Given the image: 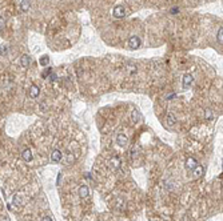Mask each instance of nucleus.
I'll return each instance as SVG.
<instances>
[{"instance_id":"f257e3e1","label":"nucleus","mask_w":223,"mask_h":221,"mask_svg":"<svg viewBox=\"0 0 223 221\" xmlns=\"http://www.w3.org/2000/svg\"><path fill=\"white\" fill-rule=\"evenodd\" d=\"M112 15H114V17L116 19H123L124 16H126V8H124L123 5H116L114 11H112Z\"/></svg>"},{"instance_id":"f03ea898","label":"nucleus","mask_w":223,"mask_h":221,"mask_svg":"<svg viewBox=\"0 0 223 221\" xmlns=\"http://www.w3.org/2000/svg\"><path fill=\"white\" fill-rule=\"evenodd\" d=\"M128 47L131 49H136L140 47V39L138 38V36H131L128 39Z\"/></svg>"},{"instance_id":"7ed1b4c3","label":"nucleus","mask_w":223,"mask_h":221,"mask_svg":"<svg viewBox=\"0 0 223 221\" xmlns=\"http://www.w3.org/2000/svg\"><path fill=\"white\" fill-rule=\"evenodd\" d=\"M63 159V153L59 149H54L52 153H51V161L52 163H59V161Z\"/></svg>"},{"instance_id":"20e7f679","label":"nucleus","mask_w":223,"mask_h":221,"mask_svg":"<svg viewBox=\"0 0 223 221\" xmlns=\"http://www.w3.org/2000/svg\"><path fill=\"white\" fill-rule=\"evenodd\" d=\"M196 165H198V161L194 159V157H188V159L186 160V169H187V171H194V169L196 168Z\"/></svg>"},{"instance_id":"39448f33","label":"nucleus","mask_w":223,"mask_h":221,"mask_svg":"<svg viewBox=\"0 0 223 221\" xmlns=\"http://www.w3.org/2000/svg\"><path fill=\"white\" fill-rule=\"evenodd\" d=\"M192 82H194L192 75H190V73L184 75V76H183V80H182V84H183V88H184V89H187V88L192 84Z\"/></svg>"},{"instance_id":"423d86ee","label":"nucleus","mask_w":223,"mask_h":221,"mask_svg":"<svg viewBox=\"0 0 223 221\" xmlns=\"http://www.w3.org/2000/svg\"><path fill=\"white\" fill-rule=\"evenodd\" d=\"M19 7H20V11H21V12H23V13H27L28 11H30V8H31L30 0H21L20 4H19Z\"/></svg>"},{"instance_id":"0eeeda50","label":"nucleus","mask_w":223,"mask_h":221,"mask_svg":"<svg viewBox=\"0 0 223 221\" xmlns=\"http://www.w3.org/2000/svg\"><path fill=\"white\" fill-rule=\"evenodd\" d=\"M116 143H118V145L124 147L128 143V139H127V136L124 133H118V136H116Z\"/></svg>"},{"instance_id":"6e6552de","label":"nucleus","mask_w":223,"mask_h":221,"mask_svg":"<svg viewBox=\"0 0 223 221\" xmlns=\"http://www.w3.org/2000/svg\"><path fill=\"white\" fill-rule=\"evenodd\" d=\"M119 167H120V159L118 156L112 157V159L110 160V168H111L112 171H116V169H119Z\"/></svg>"},{"instance_id":"1a4fd4ad","label":"nucleus","mask_w":223,"mask_h":221,"mask_svg":"<svg viewBox=\"0 0 223 221\" xmlns=\"http://www.w3.org/2000/svg\"><path fill=\"white\" fill-rule=\"evenodd\" d=\"M90 194V190H88V187L84 185V184H82V185L79 187V196L82 198H87Z\"/></svg>"},{"instance_id":"9d476101","label":"nucleus","mask_w":223,"mask_h":221,"mask_svg":"<svg viewBox=\"0 0 223 221\" xmlns=\"http://www.w3.org/2000/svg\"><path fill=\"white\" fill-rule=\"evenodd\" d=\"M39 93H40V88L38 85H31L30 91H28V95H30V97L31 99H36V97L39 96Z\"/></svg>"},{"instance_id":"9b49d317","label":"nucleus","mask_w":223,"mask_h":221,"mask_svg":"<svg viewBox=\"0 0 223 221\" xmlns=\"http://www.w3.org/2000/svg\"><path fill=\"white\" fill-rule=\"evenodd\" d=\"M21 157H23V160L25 161V163H30V161H32L34 156H32L31 149H24L23 152H21Z\"/></svg>"},{"instance_id":"f8f14e48","label":"nucleus","mask_w":223,"mask_h":221,"mask_svg":"<svg viewBox=\"0 0 223 221\" xmlns=\"http://www.w3.org/2000/svg\"><path fill=\"white\" fill-rule=\"evenodd\" d=\"M166 123H167V125H169V127H173V125L177 123V117L174 116V113H171V112L167 113V116H166Z\"/></svg>"},{"instance_id":"ddd939ff","label":"nucleus","mask_w":223,"mask_h":221,"mask_svg":"<svg viewBox=\"0 0 223 221\" xmlns=\"http://www.w3.org/2000/svg\"><path fill=\"white\" fill-rule=\"evenodd\" d=\"M30 63H31V57L28 56V55H23V56L20 57V64H21V67L27 68L28 65H30Z\"/></svg>"},{"instance_id":"4468645a","label":"nucleus","mask_w":223,"mask_h":221,"mask_svg":"<svg viewBox=\"0 0 223 221\" xmlns=\"http://www.w3.org/2000/svg\"><path fill=\"white\" fill-rule=\"evenodd\" d=\"M132 120L135 121V123H139V121H142V113L139 112L136 108L132 111Z\"/></svg>"},{"instance_id":"2eb2a0df","label":"nucleus","mask_w":223,"mask_h":221,"mask_svg":"<svg viewBox=\"0 0 223 221\" xmlns=\"http://www.w3.org/2000/svg\"><path fill=\"white\" fill-rule=\"evenodd\" d=\"M204 119H206L207 121H211L214 119V113H213V111H211L210 108H207L206 111H204Z\"/></svg>"},{"instance_id":"dca6fc26","label":"nucleus","mask_w":223,"mask_h":221,"mask_svg":"<svg viewBox=\"0 0 223 221\" xmlns=\"http://www.w3.org/2000/svg\"><path fill=\"white\" fill-rule=\"evenodd\" d=\"M204 173V168L203 167H199V165H196V168L194 169V175L196 176V177H200Z\"/></svg>"},{"instance_id":"f3484780","label":"nucleus","mask_w":223,"mask_h":221,"mask_svg":"<svg viewBox=\"0 0 223 221\" xmlns=\"http://www.w3.org/2000/svg\"><path fill=\"white\" fill-rule=\"evenodd\" d=\"M39 64L42 65V67H47V65L50 64V57H48V56H43V57H40Z\"/></svg>"},{"instance_id":"a211bd4d","label":"nucleus","mask_w":223,"mask_h":221,"mask_svg":"<svg viewBox=\"0 0 223 221\" xmlns=\"http://www.w3.org/2000/svg\"><path fill=\"white\" fill-rule=\"evenodd\" d=\"M217 40H218V43L221 44H223V27H221L218 29V34H217Z\"/></svg>"},{"instance_id":"6ab92c4d","label":"nucleus","mask_w":223,"mask_h":221,"mask_svg":"<svg viewBox=\"0 0 223 221\" xmlns=\"http://www.w3.org/2000/svg\"><path fill=\"white\" fill-rule=\"evenodd\" d=\"M8 52H9V48H8V45H2L0 47V56H7L8 55Z\"/></svg>"},{"instance_id":"aec40b11","label":"nucleus","mask_w":223,"mask_h":221,"mask_svg":"<svg viewBox=\"0 0 223 221\" xmlns=\"http://www.w3.org/2000/svg\"><path fill=\"white\" fill-rule=\"evenodd\" d=\"M4 27H6V20L0 16V34H2V31L4 29Z\"/></svg>"},{"instance_id":"412c9836","label":"nucleus","mask_w":223,"mask_h":221,"mask_svg":"<svg viewBox=\"0 0 223 221\" xmlns=\"http://www.w3.org/2000/svg\"><path fill=\"white\" fill-rule=\"evenodd\" d=\"M127 71H128L130 73H135L136 72V67H135V65H128V67H127Z\"/></svg>"},{"instance_id":"4be33fe9","label":"nucleus","mask_w":223,"mask_h":221,"mask_svg":"<svg viewBox=\"0 0 223 221\" xmlns=\"http://www.w3.org/2000/svg\"><path fill=\"white\" fill-rule=\"evenodd\" d=\"M75 159H74V156H72L71 153H68V156H67V159H65V164H69V163H72Z\"/></svg>"},{"instance_id":"5701e85b","label":"nucleus","mask_w":223,"mask_h":221,"mask_svg":"<svg viewBox=\"0 0 223 221\" xmlns=\"http://www.w3.org/2000/svg\"><path fill=\"white\" fill-rule=\"evenodd\" d=\"M13 204H15V205H20L21 204V200H20V197L17 196V194L13 197Z\"/></svg>"},{"instance_id":"b1692460","label":"nucleus","mask_w":223,"mask_h":221,"mask_svg":"<svg viewBox=\"0 0 223 221\" xmlns=\"http://www.w3.org/2000/svg\"><path fill=\"white\" fill-rule=\"evenodd\" d=\"M51 72H52V69H51V68H47L46 71L43 72V75H42V76H43V77H47V76H50V73H51Z\"/></svg>"},{"instance_id":"393cba45","label":"nucleus","mask_w":223,"mask_h":221,"mask_svg":"<svg viewBox=\"0 0 223 221\" xmlns=\"http://www.w3.org/2000/svg\"><path fill=\"white\" fill-rule=\"evenodd\" d=\"M50 79L52 80V82H55V80H56V75H55V73H52V72H51V73H50Z\"/></svg>"},{"instance_id":"a878e982","label":"nucleus","mask_w":223,"mask_h":221,"mask_svg":"<svg viewBox=\"0 0 223 221\" xmlns=\"http://www.w3.org/2000/svg\"><path fill=\"white\" fill-rule=\"evenodd\" d=\"M42 221H52V217H50V216H44L42 219Z\"/></svg>"},{"instance_id":"bb28decb","label":"nucleus","mask_w":223,"mask_h":221,"mask_svg":"<svg viewBox=\"0 0 223 221\" xmlns=\"http://www.w3.org/2000/svg\"><path fill=\"white\" fill-rule=\"evenodd\" d=\"M60 179H61V173H59V176H58V181H56V184L60 183Z\"/></svg>"}]
</instances>
